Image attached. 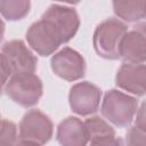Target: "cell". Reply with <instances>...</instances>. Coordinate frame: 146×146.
<instances>
[{
    "mask_svg": "<svg viewBox=\"0 0 146 146\" xmlns=\"http://www.w3.org/2000/svg\"><path fill=\"white\" fill-rule=\"evenodd\" d=\"M138 100L117 89L106 91L102 102L103 116L119 128H127L131 124L138 110Z\"/></svg>",
    "mask_w": 146,
    "mask_h": 146,
    "instance_id": "1",
    "label": "cell"
},
{
    "mask_svg": "<svg viewBox=\"0 0 146 146\" xmlns=\"http://www.w3.org/2000/svg\"><path fill=\"white\" fill-rule=\"evenodd\" d=\"M128 32L127 25L117 18H107L97 25L94 33L95 51L105 59H119L121 41Z\"/></svg>",
    "mask_w": 146,
    "mask_h": 146,
    "instance_id": "2",
    "label": "cell"
},
{
    "mask_svg": "<svg viewBox=\"0 0 146 146\" xmlns=\"http://www.w3.org/2000/svg\"><path fill=\"white\" fill-rule=\"evenodd\" d=\"M7 96L22 107L36 105L43 94L42 81L34 73L11 74L5 86Z\"/></svg>",
    "mask_w": 146,
    "mask_h": 146,
    "instance_id": "3",
    "label": "cell"
},
{
    "mask_svg": "<svg viewBox=\"0 0 146 146\" xmlns=\"http://www.w3.org/2000/svg\"><path fill=\"white\" fill-rule=\"evenodd\" d=\"M41 21L55 33L60 44L68 42L80 27V18L73 7L52 3L42 14Z\"/></svg>",
    "mask_w": 146,
    "mask_h": 146,
    "instance_id": "4",
    "label": "cell"
},
{
    "mask_svg": "<svg viewBox=\"0 0 146 146\" xmlns=\"http://www.w3.org/2000/svg\"><path fill=\"white\" fill-rule=\"evenodd\" d=\"M52 132L54 125L49 116L39 110H30L21 120L18 140L42 146L51 139Z\"/></svg>",
    "mask_w": 146,
    "mask_h": 146,
    "instance_id": "5",
    "label": "cell"
},
{
    "mask_svg": "<svg viewBox=\"0 0 146 146\" xmlns=\"http://www.w3.org/2000/svg\"><path fill=\"white\" fill-rule=\"evenodd\" d=\"M50 66L55 75L66 81H76L86 74V60L76 50L64 47L56 52L50 60Z\"/></svg>",
    "mask_w": 146,
    "mask_h": 146,
    "instance_id": "6",
    "label": "cell"
},
{
    "mask_svg": "<svg viewBox=\"0 0 146 146\" xmlns=\"http://www.w3.org/2000/svg\"><path fill=\"white\" fill-rule=\"evenodd\" d=\"M102 90L89 81H82L73 84L68 94L71 110L81 116L95 113L100 104Z\"/></svg>",
    "mask_w": 146,
    "mask_h": 146,
    "instance_id": "7",
    "label": "cell"
},
{
    "mask_svg": "<svg viewBox=\"0 0 146 146\" xmlns=\"http://www.w3.org/2000/svg\"><path fill=\"white\" fill-rule=\"evenodd\" d=\"M1 54L7 60L11 74L34 73L38 66V58L22 40H11L1 48Z\"/></svg>",
    "mask_w": 146,
    "mask_h": 146,
    "instance_id": "8",
    "label": "cell"
},
{
    "mask_svg": "<svg viewBox=\"0 0 146 146\" xmlns=\"http://www.w3.org/2000/svg\"><path fill=\"white\" fill-rule=\"evenodd\" d=\"M145 22L137 24L123 36L119 55L120 58L131 64H144L146 59V33Z\"/></svg>",
    "mask_w": 146,
    "mask_h": 146,
    "instance_id": "9",
    "label": "cell"
},
{
    "mask_svg": "<svg viewBox=\"0 0 146 146\" xmlns=\"http://www.w3.org/2000/svg\"><path fill=\"white\" fill-rule=\"evenodd\" d=\"M26 40L29 46L36 54L43 57L52 55L60 46L55 33L41 19L31 24L26 32Z\"/></svg>",
    "mask_w": 146,
    "mask_h": 146,
    "instance_id": "10",
    "label": "cell"
},
{
    "mask_svg": "<svg viewBox=\"0 0 146 146\" xmlns=\"http://www.w3.org/2000/svg\"><path fill=\"white\" fill-rule=\"evenodd\" d=\"M116 86L135 96L145 95L146 66L145 64L123 63L115 75Z\"/></svg>",
    "mask_w": 146,
    "mask_h": 146,
    "instance_id": "11",
    "label": "cell"
},
{
    "mask_svg": "<svg viewBox=\"0 0 146 146\" xmlns=\"http://www.w3.org/2000/svg\"><path fill=\"white\" fill-rule=\"evenodd\" d=\"M56 139L60 146H87L89 141L84 123L75 116H68L58 124Z\"/></svg>",
    "mask_w": 146,
    "mask_h": 146,
    "instance_id": "12",
    "label": "cell"
},
{
    "mask_svg": "<svg viewBox=\"0 0 146 146\" xmlns=\"http://www.w3.org/2000/svg\"><path fill=\"white\" fill-rule=\"evenodd\" d=\"M114 14L127 23H138L145 18V0L137 1H113Z\"/></svg>",
    "mask_w": 146,
    "mask_h": 146,
    "instance_id": "13",
    "label": "cell"
},
{
    "mask_svg": "<svg viewBox=\"0 0 146 146\" xmlns=\"http://www.w3.org/2000/svg\"><path fill=\"white\" fill-rule=\"evenodd\" d=\"M31 9V2L29 0H1L0 14L9 22H16L23 19Z\"/></svg>",
    "mask_w": 146,
    "mask_h": 146,
    "instance_id": "14",
    "label": "cell"
},
{
    "mask_svg": "<svg viewBox=\"0 0 146 146\" xmlns=\"http://www.w3.org/2000/svg\"><path fill=\"white\" fill-rule=\"evenodd\" d=\"M83 123H84L89 140L104 137V136L115 135V130L112 128V125L99 116H91L87 119Z\"/></svg>",
    "mask_w": 146,
    "mask_h": 146,
    "instance_id": "15",
    "label": "cell"
},
{
    "mask_svg": "<svg viewBox=\"0 0 146 146\" xmlns=\"http://www.w3.org/2000/svg\"><path fill=\"white\" fill-rule=\"evenodd\" d=\"M18 141L17 127L9 120H2L0 123V146H15Z\"/></svg>",
    "mask_w": 146,
    "mask_h": 146,
    "instance_id": "16",
    "label": "cell"
},
{
    "mask_svg": "<svg viewBox=\"0 0 146 146\" xmlns=\"http://www.w3.org/2000/svg\"><path fill=\"white\" fill-rule=\"evenodd\" d=\"M125 146H146V131L130 127L125 135Z\"/></svg>",
    "mask_w": 146,
    "mask_h": 146,
    "instance_id": "17",
    "label": "cell"
},
{
    "mask_svg": "<svg viewBox=\"0 0 146 146\" xmlns=\"http://www.w3.org/2000/svg\"><path fill=\"white\" fill-rule=\"evenodd\" d=\"M89 141H90L89 146H124L123 140L116 135L104 136V137L91 139Z\"/></svg>",
    "mask_w": 146,
    "mask_h": 146,
    "instance_id": "18",
    "label": "cell"
},
{
    "mask_svg": "<svg viewBox=\"0 0 146 146\" xmlns=\"http://www.w3.org/2000/svg\"><path fill=\"white\" fill-rule=\"evenodd\" d=\"M10 75L11 71L9 68V65L7 64V60L3 57V55L0 52V90H2V88L6 86Z\"/></svg>",
    "mask_w": 146,
    "mask_h": 146,
    "instance_id": "19",
    "label": "cell"
},
{
    "mask_svg": "<svg viewBox=\"0 0 146 146\" xmlns=\"http://www.w3.org/2000/svg\"><path fill=\"white\" fill-rule=\"evenodd\" d=\"M136 121H135V127H137L140 130L146 131V119H145V103H143L140 105V107H138L136 114Z\"/></svg>",
    "mask_w": 146,
    "mask_h": 146,
    "instance_id": "20",
    "label": "cell"
},
{
    "mask_svg": "<svg viewBox=\"0 0 146 146\" xmlns=\"http://www.w3.org/2000/svg\"><path fill=\"white\" fill-rule=\"evenodd\" d=\"M5 27H6V25H5L3 21L0 18V42H1V41H2V39H3V34H5Z\"/></svg>",
    "mask_w": 146,
    "mask_h": 146,
    "instance_id": "21",
    "label": "cell"
},
{
    "mask_svg": "<svg viewBox=\"0 0 146 146\" xmlns=\"http://www.w3.org/2000/svg\"><path fill=\"white\" fill-rule=\"evenodd\" d=\"M15 146H40V145H36V144H33V143H27V141H22V140H18L17 144Z\"/></svg>",
    "mask_w": 146,
    "mask_h": 146,
    "instance_id": "22",
    "label": "cell"
},
{
    "mask_svg": "<svg viewBox=\"0 0 146 146\" xmlns=\"http://www.w3.org/2000/svg\"><path fill=\"white\" fill-rule=\"evenodd\" d=\"M1 121H2V120H1V115H0V123H1Z\"/></svg>",
    "mask_w": 146,
    "mask_h": 146,
    "instance_id": "23",
    "label": "cell"
},
{
    "mask_svg": "<svg viewBox=\"0 0 146 146\" xmlns=\"http://www.w3.org/2000/svg\"><path fill=\"white\" fill-rule=\"evenodd\" d=\"M1 92H2V90H0V96H1Z\"/></svg>",
    "mask_w": 146,
    "mask_h": 146,
    "instance_id": "24",
    "label": "cell"
}]
</instances>
